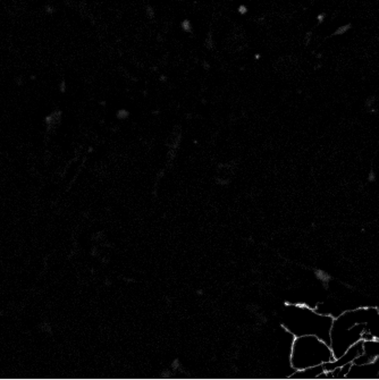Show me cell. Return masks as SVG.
<instances>
[{"label": "cell", "mask_w": 379, "mask_h": 380, "mask_svg": "<svg viewBox=\"0 0 379 380\" xmlns=\"http://www.w3.org/2000/svg\"><path fill=\"white\" fill-rule=\"evenodd\" d=\"M333 321L332 315L319 313L305 304H289L281 313V327L293 337L313 335L328 344Z\"/></svg>", "instance_id": "1"}, {"label": "cell", "mask_w": 379, "mask_h": 380, "mask_svg": "<svg viewBox=\"0 0 379 380\" xmlns=\"http://www.w3.org/2000/svg\"><path fill=\"white\" fill-rule=\"evenodd\" d=\"M326 372L325 370L324 364L315 365V367H311L302 370H295V371L291 374V379H318L322 373Z\"/></svg>", "instance_id": "3"}, {"label": "cell", "mask_w": 379, "mask_h": 380, "mask_svg": "<svg viewBox=\"0 0 379 380\" xmlns=\"http://www.w3.org/2000/svg\"><path fill=\"white\" fill-rule=\"evenodd\" d=\"M334 360L330 345L317 336L304 335L293 338L290 363L294 371L325 364Z\"/></svg>", "instance_id": "2"}]
</instances>
